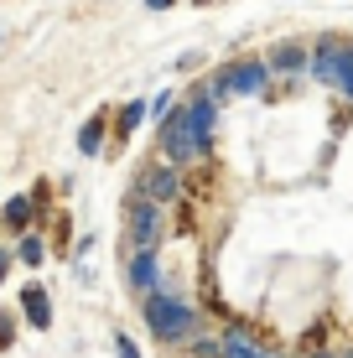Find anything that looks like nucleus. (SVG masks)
Returning a JSON list of instances; mask_svg holds the SVG:
<instances>
[{"mask_svg": "<svg viewBox=\"0 0 353 358\" xmlns=\"http://www.w3.org/2000/svg\"><path fill=\"white\" fill-rule=\"evenodd\" d=\"M213 120H218V104L208 94H192L187 109H177V115L161 120V151L172 166H192L203 162V151H208V135H213Z\"/></svg>", "mask_w": 353, "mask_h": 358, "instance_id": "nucleus-1", "label": "nucleus"}, {"mask_svg": "<svg viewBox=\"0 0 353 358\" xmlns=\"http://www.w3.org/2000/svg\"><path fill=\"white\" fill-rule=\"evenodd\" d=\"M130 286L156 291V250H136V260H130Z\"/></svg>", "mask_w": 353, "mask_h": 358, "instance_id": "nucleus-10", "label": "nucleus"}, {"mask_svg": "<svg viewBox=\"0 0 353 358\" xmlns=\"http://www.w3.org/2000/svg\"><path fill=\"white\" fill-rule=\"evenodd\" d=\"M224 358H271V348H260L245 327H229L224 332Z\"/></svg>", "mask_w": 353, "mask_h": 358, "instance_id": "nucleus-8", "label": "nucleus"}, {"mask_svg": "<svg viewBox=\"0 0 353 358\" xmlns=\"http://www.w3.org/2000/svg\"><path fill=\"white\" fill-rule=\"evenodd\" d=\"M307 358H333V353H307Z\"/></svg>", "mask_w": 353, "mask_h": 358, "instance_id": "nucleus-20", "label": "nucleus"}, {"mask_svg": "<svg viewBox=\"0 0 353 358\" xmlns=\"http://www.w3.org/2000/svg\"><path fill=\"white\" fill-rule=\"evenodd\" d=\"M27 218H31V197H10V203H6V224L27 229Z\"/></svg>", "mask_w": 353, "mask_h": 358, "instance_id": "nucleus-13", "label": "nucleus"}, {"mask_svg": "<svg viewBox=\"0 0 353 358\" xmlns=\"http://www.w3.org/2000/svg\"><path fill=\"white\" fill-rule=\"evenodd\" d=\"M145 120V104H125V115H120V135H130Z\"/></svg>", "mask_w": 353, "mask_h": 358, "instance_id": "nucleus-14", "label": "nucleus"}, {"mask_svg": "<svg viewBox=\"0 0 353 358\" xmlns=\"http://www.w3.org/2000/svg\"><path fill=\"white\" fill-rule=\"evenodd\" d=\"M307 73L317 83H327V89H343L353 99V42H343V36H322Z\"/></svg>", "mask_w": 353, "mask_h": 358, "instance_id": "nucleus-3", "label": "nucleus"}, {"mask_svg": "<svg viewBox=\"0 0 353 358\" xmlns=\"http://www.w3.org/2000/svg\"><path fill=\"white\" fill-rule=\"evenodd\" d=\"M177 187H182V182H177V166H161V162L145 166L141 182H136V192L151 197V203H166V197H177Z\"/></svg>", "mask_w": 353, "mask_h": 358, "instance_id": "nucleus-5", "label": "nucleus"}, {"mask_svg": "<svg viewBox=\"0 0 353 358\" xmlns=\"http://www.w3.org/2000/svg\"><path fill=\"white\" fill-rule=\"evenodd\" d=\"M203 94H208L213 104H229V99H239V94H234V83H229V68L208 73V83H203Z\"/></svg>", "mask_w": 353, "mask_h": 358, "instance_id": "nucleus-11", "label": "nucleus"}, {"mask_svg": "<svg viewBox=\"0 0 353 358\" xmlns=\"http://www.w3.org/2000/svg\"><path fill=\"white\" fill-rule=\"evenodd\" d=\"M21 312H27V322H31V327H47V322H52L47 291H42V286H27V291H21Z\"/></svg>", "mask_w": 353, "mask_h": 358, "instance_id": "nucleus-9", "label": "nucleus"}, {"mask_svg": "<svg viewBox=\"0 0 353 358\" xmlns=\"http://www.w3.org/2000/svg\"><path fill=\"white\" fill-rule=\"evenodd\" d=\"M145 327L156 343H192L198 338V312L177 296H145Z\"/></svg>", "mask_w": 353, "mask_h": 358, "instance_id": "nucleus-2", "label": "nucleus"}, {"mask_svg": "<svg viewBox=\"0 0 353 358\" xmlns=\"http://www.w3.org/2000/svg\"><path fill=\"white\" fill-rule=\"evenodd\" d=\"M348 358H353V353H348Z\"/></svg>", "mask_w": 353, "mask_h": 358, "instance_id": "nucleus-22", "label": "nucleus"}, {"mask_svg": "<svg viewBox=\"0 0 353 358\" xmlns=\"http://www.w3.org/2000/svg\"><path fill=\"white\" fill-rule=\"evenodd\" d=\"M6 265H10V255H6V250H0V275H6Z\"/></svg>", "mask_w": 353, "mask_h": 358, "instance_id": "nucleus-19", "label": "nucleus"}, {"mask_svg": "<svg viewBox=\"0 0 353 358\" xmlns=\"http://www.w3.org/2000/svg\"><path fill=\"white\" fill-rule=\"evenodd\" d=\"M192 358H224V343H203V338H192Z\"/></svg>", "mask_w": 353, "mask_h": 358, "instance_id": "nucleus-15", "label": "nucleus"}, {"mask_svg": "<svg viewBox=\"0 0 353 358\" xmlns=\"http://www.w3.org/2000/svg\"><path fill=\"white\" fill-rule=\"evenodd\" d=\"M115 348H120V358H141V353H136V343H130V338H120Z\"/></svg>", "mask_w": 353, "mask_h": 358, "instance_id": "nucleus-17", "label": "nucleus"}, {"mask_svg": "<svg viewBox=\"0 0 353 358\" xmlns=\"http://www.w3.org/2000/svg\"><path fill=\"white\" fill-rule=\"evenodd\" d=\"M6 343H10V317L0 312V348H6Z\"/></svg>", "mask_w": 353, "mask_h": 358, "instance_id": "nucleus-18", "label": "nucleus"}, {"mask_svg": "<svg viewBox=\"0 0 353 358\" xmlns=\"http://www.w3.org/2000/svg\"><path fill=\"white\" fill-rule=\"evenodd\" d=\"M265 63H271V73H307V68H312V57L301 52L296 42H275Z\"/></svg>", "mask_w": 353, "mask_h": 358, "instance_id": "nucleus-7", "label": "nucleus"}, {"mask_svg": "<svg viewBox=\"0 0 353 358\" xmlns=\"http://www.w3.org/2000/svg\"><path fill=\"white\" fill-rule=\"evenodd\" d=\"M271 358H286V353H271Z\"/></svg>", "mask_w": 353, "mask_h": 358, "instance_id": "nucleus-21", "label": "nucleus"}, {"mask_svg": "<svg viewBox=\"0 0 353 358\" xmlns=\"http://www.w3.org/2000/svg\"><path fill=\"white\" fill-rule=\"evenodd\" d=\"M125 224H130V244H136V250H156V244H161V203L130 192Z\"/></svg>", "mask_w": 353, "mask_h": 358, "instance_id": "nucleus-4", "label": "nucleus"}, {"mask_svg": "<svg viewBox=\"0 0 353 358\" xmlns=\"http://www.w3.org/2000/svg\"><path fill=\"white\" fill-rule=\"evenodd\" d=\"M99 145H104V120H89V125L78 130V151H83V156H94Z\"/></svg>", "mask_w": 353, "mask_h": 358, "instance_id": "nucleus-12", "label": "nucleus"}, {"mask_svg": "<svg viewBox=\"0 0 353 358\" xmlns=\"http://www.w3.org/2000/svg\"><path fill=\"white\" fill-rule=\"evenodd\" d=\"M21 260H27V265H36V260H42V244H36V239H27V244H21Z\"/></svg>", "mask_w": 353, "mask_h": 358, "instance_id": "nucleus-16", "label": "nucleus"}, {"mask_svg": "<svg viewBox=\"0 0 353 358\" xmlns=\"http://www.w3.org/2000/svg\"><path fill=\"white\" fill-rule=\"evenodd\" d=\"M265 73H271V63H229V83H234V94H260L265 89Z\"/></svg>", "mask_w": 353, "mask_h": 358, "instance_id": "nucleus-6", "label": "nucleus"}]
</instances>
